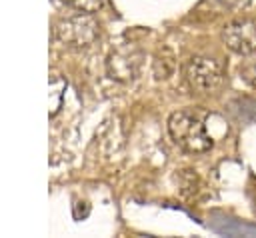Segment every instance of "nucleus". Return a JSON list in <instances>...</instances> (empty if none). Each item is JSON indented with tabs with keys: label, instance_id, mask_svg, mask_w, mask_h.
<instances>
[{
	"label": "nucleus",
	"instance_id": "obj_1",
	"mask_svg": "<svg viewBox=\"0 0 256 238\" xmlns=\"http://www.w3.org/2000/svg\"><path fill=\"white\" fill-rule=\"evenodd\" d=\"M168 134L178 148L190 154H204L212 148V138L206 132L204 114L198 110H176L168 118Z\"/></svg>",
	"mask_w": 256,
	"mask_h": 238
},
{
	"label": "nucleus",
	"instance_id": "obj_2",
	"mask_svg": "<svg viewBox=\"0 0 256 238\" xmlns=\"http://www.w3.org/2000/svg\"><path fill=\"white\" fill-rule=\"evenodd\" d=\"M184 78L190 90L198 94H214L224 82V66L216 58L194 56L184 64Z\"/></svg>",
	"mask_w": 256,
	"mask_h": 238
},
{
	"label": "nucleus",
	"instance_id": "obj_3",
	"mask_svg": "<svg viewBox=\"0 0 256 238\" xmlns=\"http://www.w3.org/2000/svg\"><path fill=\"white\" fill-rule=\"evenodd\" d=\"M54 36L68 48H88L98 38V22L88 12H78L58 20Z\"/></svg>",
	"mask_w": 256,
	"mask_h": 238
},
{
	"label": "nucleus",
	"instance_id": "obj_4",
	"mask_svg": "<svg viewBox=\"0 0 256 238\" xmlns=\"http://www.w3.org/2000/svg\"><path fill=\"white\" fill-rule=\"evenodd\" d=\"M144 62V52L138 46L122 44L114 48L106 58V72L112 80L118 82H130L138 76Z\"/></svg>",
	"mask_w": 256,
	"mask_h": 238
},
{
	"label": "nucleus",
	"instance_id": "obj_5",
	"mask_svg": "<svg viewBox=\"0 0 256 238\" xmlns=\"http://www.w3.org/2000/svg\"><path fill=\"white\" fill-rule=\"evenodd\" d=\"M220 38L230 52L238 56H248L256 52V20L246 16L234 18L222 28Z\"/></svg>",
	"mask_w": 256,
	"mask_h": 238
},
{
	"label": "nucleus",
	"instance_id": "obj_6",
	"mask_svg": "<svg viewBox=\"0 0 256 238\" xmlns=\"http://www.w3.org/2000/svg\"><path fill=\"white\" fill-rule=\"evenodd\" d=\"M64 90H66V82L54 74L50 78V116H56L60 106H62V98H64Z\"/></svg>",
	"mask_w": 256,
	"mask_h": 238
},
{
	"label": "nucleus",
	"instance_id": "obj_7",
	"mask_svg": "<svg viewBox=\"0 0 256 238\" xmlns=\"http://www.w3.org/2000/svg\"><path fill=\"white\" fill-rule=\"evenodd\" d=\"M240 76L246 84H250L256 90V52L244 56V60L240 64Z\"/></svg>",
	"mask_w": 256,
	"mask_h": 238
},
{
	"label": "nucleus",
	"instance_id": "obj_8",
	"mask_svg": "<svg viewBox=\"0 0 256 238\" xmlns=\"http://www.w3.org/2000/svg\"><path fill=\"white\" fill-rule=\"evenodd\" d=\"M64 2L72 8H76L78 12H88V14L102 10V6L106 4V0H64Z\"/></svg>",
	"mask_w": 256,
	"mask_h": 238
},
{
	"label": "nucleus",
	"instance_id": "obj_9",
	"mask_svg": "<svg viewBox=\"0 0 256 238\" xmlns=\"http://www.w3.org/2000/svg\"><path fill=\"white\" fill-rule=\"evenodd\" d=\"M222 8L226 10H232V12H238V10H244L252 0H216Z\"/></svg>",
	"mask_w": 256,
	"mask_h": 238
}]
</instances>
